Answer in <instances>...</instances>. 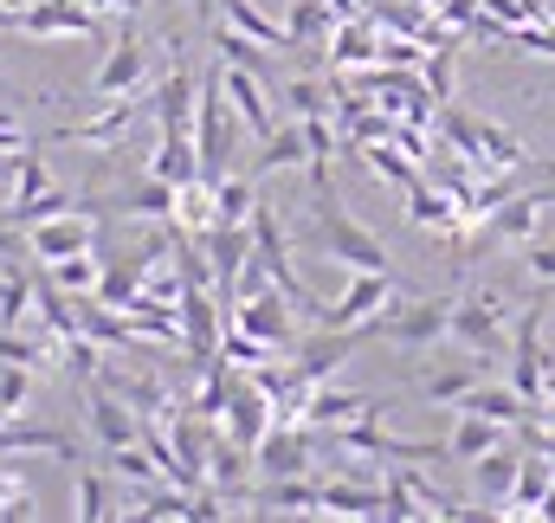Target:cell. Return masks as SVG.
Listing matches in <instances>:
<instances>
[{
    "mask_svg": "<svg viewBox=\"0 0 555 523\" xmlns=\"http://www.w3.org/2000/svg\"><path fill=\"white\" fill-rule=\"evenodd\" d=\"M310 188H317V253H323V259L349 265V271H395V265H388V246H382L362 220L343 214V201H336L330 181H310Z\"/></svg>",
    "mask_w": 555,
    "mask_h": 523,
    "instance_id": "6da1fadb",
    "label": "cell"
},
{
    "mask_svg": "<svg viewBox=\"0 0 555 523\" xmlns=\"http://www.w3.org/2000/svg\"><path fill=\"white\" fill-rule=\"evenodd\" d=\"M369 336H388L401 349H433L439 336H452V297H395L369 323Z\"/></svg>",
    "mask_w": 555,
    "mask_h": 523,
    "instance_id": "7a4b0ae2",
    "label": "cell"
},
{
    "mask_svg": "<svg viewBox=\"0 0 555 523\" xmlns=\"http://www.w3.org/2000/svg\"><path fill=\"white\" fill-rule=\"evenodd\" d=\"M452 343H459L465 356H504V349H511L504 297H498V291H472V297H452Z\"/></svg>",
    "mask_w": 555,
    "mask_h": 523,
    "instance_id": "3957f363",
    "label": "cell"
},
{
    "mask_svg": "<svg viewBox=\"0 0 555 523\" xmlns=\"http://www.w3.org/2000/svg\"><path fill=\"white\" fill-rule=\"evenodd\" d=\"M7 26L26 39H104V13L91 0H33Z\"/></svg>",
    "mask_w": 555,
    "mask_h": 523,
    "instance_id": "277c9868",
    "label": "cell"
},
{
    "mask_svg": "<svg viewBox=\"0 0 555 523\" xmlns=\"http://www.w3.org/2000/svg\"><path fill=\"white\" fill-rule=\"evenodd\" d=\"M395 304V271H356L330 304H323V317L317 323H336V330H369L382 310Z\"/></svg>",
    "mask_w": 555,
    "mask_h": 523,
    "instance_id": "5b68a950",
    "label": "cell"
},
{
    "mask_svg": "<svg viewBox=\"0 0 555 523\" xmlns=\"http://www.w3.org/2000/svg\"><path fill=\"white\" fill-rule=\"evenodd\" d=\"M20 240H26V253L39 265L91 253V246H98V207H72V214H52V220H39V227H20Z\"/></svg>",
    "mask_w": 555,
    "mask_h": 523,
    "instance_id": "8992f818",
    "label": "cell"
},
{
    "mask_svg": "<svg viewBox=\"0 0 555 523\" xmlns=\"http://www.w3.org/2000/svg\"><path fill=\"white\" fill-rule=\"evenodd\" d=\"M362 343H369V330H336V323H317V330L297 343L291 375H297L304 388H317V382H330V375L349 362V349H362Z\"/></svg>",
    "mask_w": 555,
    "mask_h": 523,
    "instance_id": "52a82bcc",
    "label": "cell"
},
{
    "mask_svg": "<svg viewBox=\"0 0 555 523\" xmlns=\"http://www.w3.org/2000/svg\"><path fill=\"white\" fill-rule=\"evenodd\" d=\"M240 330H253L266 349H297V310H291V297L284 291H259V297H240L233 310H227Z\"/></svg>",
    "mask_w": 555,
    "mask_h": 523,
    "instance_id": "ba28073f",
    "label": "cell"
},
{
    "mask_svg": "<svg viewBox=\"0 0 555 523\" xmlns=\"http://www.w3.org/2000/svg\"><path fill=\"white\" fill-rule=\"evenodd\" d=\"M310 446H317V426H304V420H272L266 439L253 446V459H259L266 479H297V472L310 465Z\"/></svg>",
    "mask_w": 555,
    "mask_h": 523,
    "instance_id": "9c48e42d",
    "label": "cell"
},
{
    "mask_svg": "<svg viewBox=\"0 0 555 523\" xmlns=\"http://www.w3.org/2000/svg\"><path fill=\"white\" fill-rule=\"evenodd\" d=\"M388 407L375 400V394H356V388H330V382H317V388L304 394V426H317V433H330V426H349V420H382Z\"/></svg>",
    "mask_w": 555,
    "mask_h": 523,
    "instance_id": "30bf717a",
    "label": "cell"
},
{
    "mask_svg": "<svg viewBox=\"0 0 555 523\" xmlns=\"http://www.w3.org/2000/svg\"><path fill=\"white\" fill-rule=\"evenodd\" d=\"M194 111H201V78L188 72V59H175L168 78L155 85V124L162 136H194Z\"/></svg>",
    "mask_w": 555,
    "mask_h": 523,
    "instance_id": "8fae6325",
    "label": "cell"
},
{
    "mask_svg": "<svg viewBox=\"0 0 555 523\" xmlns=\"http://www.w3.org/2000/svg\"><path fill=\"white\" fill-rule=\"evenodd\" d=\"M220 85H227V104L240 111V124L266 142V136L278 130V117H272V85H266V78H253L246 65H227V59H220Z\"/></svg>",
    "mask_w": 555,
    "mask_h": 523,
    "instance_id": "7c38bea8",
    "label": "cell"
},
{
    "mask_svg": "<svg viewBox=\"0 0 555 523\" xmlns=\"http://www.w3.org/2000/svg\"><path fill=\"white\" fill-rule=\"evenodd\" d=\"M253 446H240L233 433H214V446H207V485L227 498V505H240V498H253Z\"/></svg>",
    "mask_w": 555,
    "mask_h": 523,
    "instance_id": "4fadbf2b",
    "label": "cell"
},
{
    "mask_svg": "<svg viewBox=\"0 0 555 523\" xmlns=\"http://www.w3.org/2000/svg\"><path fill=\"white\" fill-rule=\"evenodd\" d=\"M142 78H149V59H142V39L137 33H124L111 52H104V65L91 72V98L98 104H111V98H130Z\"/></svg>",
    "mask_w": 555,
    "mask_h": 523,
    "instance_id": "5bb4252c",
    "label": "cell"
},
{
    "mask_svg": "<svg viewBox=\"0 0 555 523\" xmlns=\"http://www.w3.org/2000/svg\"><path fill=\"white\" fill-rule=\"evenodd\" d=\"M85 420H91V433L117 452V446H130V439H142V413L124 400V394H111V388H98L91 382V400H85Z\"/></svg>",
    "mask_w": 555,
    "mask_h": 523,
    "instance_id": "9a60e30c",
    "label": "cell"
},
{
    "mask_svg": "<svg viewBox=\"0 0 555 523\" xmlns=\"http://www.w3.org/2000/svg\"><path fill=\"white\" fill-rule=\"evenodd\" d=\"M330 59H336V72L375 65V59H382V33H375V20H362V13H343V26L330 33Z\"/></svg>",
    "mask_w": 555,
    "mask_h": 523,
    "instance_id": "2e32d148",
    "label": "cell"
},
{
    "mask_svg": "<svg viewBox=\"0 0 555 523\" xmlns=\"http://www.w3.org/2000/svg\"><path fill=\"white\" fill-rule=\"evenodd\" d=\"M504 439H511V426H504V420H485V413H465V407H459V426H452V439H446V459L472 465V459L498 452Z\"/></svg>",
    "mask_w": 555,
    "mask_h": 523,
    "instance_id": "e0dca14e",
    "label": "cell"
},
{
    "mask_svg": "<svg viewBox=\"0 0 555 523\" xmlns=\"http://www.w3.org/2000/svg\"><path fill=\"white\" fill-rule=\"evenodd\" d=\"M13 452H52V459H85V446L65 433V426H20V420H7L0 426V459H13Z\"/></svg>",
    "mask_w": 555,
    "mask_h": 523,
    "instance_id": "ac0fdd59",
    "label": "cell"
},
{
    "mask_svg": "<svg viewBox=\"0 0 555 523\" xmlns=\"http://www.w3.org/2000/svg\"><path fill=\"white\" fill-rule=\"evenodd\" d=\"M517 465H524V452H511V446H498V452H485V459H472V485H478V498L504 518V505H511V485H517Z\"/></svg>",
    "mask_w": 555,
    "mask_h": 523,
    "instance_id": "d6986e66",
    "label": "cell"
},
{
    "mask_svg": "<svg viewBox=\"0 0 555 523\" xmlns=\"http://www.w3.org/2000/svg\"><path fill=\"white\" fill-rule=\"evenodd\" d=\"M246 505H259V511H317L323 518V485H310L304 472L297 479H266V485H253Z\"/></svg>",
    "mask_w": 555,
    "mask_h": 523,
    "instance_id": "ffe728a7",
    "label": "cell"
},
{
    "mask_svg": "<svg viewBox=\"0 0 555 523\" xmlns=\"http://www.w3.org/2000/svg\"><path fill=\"white\" fill-rule=\"evenodd\" d=\"M550 485H555L550 452H530V459L517 465V485H511V505H504V518H537V505L550 498Z\"/></svg>",
    "mask_w": 555,
    "mask_h": 523,
    "instance_id": "44dd1931",
    "label": "cell"
},
{
    "mask_svg": "<svg viewBox=\"0 0 555 523\" xmlns=\"http://www.w3.org/2000/svg\"><path fill=\"white\" fill-rule=\"evenodd\" d=\"M278 168H310V124H304V117L266 136V149H259V181L278 175Z\"/></svg>",
    "mask_w": 555,
    "mask_h": 523,
    "instance_id": "7402d4cb",
    "label": "cell"
},
{
    "mask_svg": "<svg viewBox=\"0 0 555 523\" xmlns=\"http://www.w3.org/2000/svg\"><path fill=\"white\" fill-rule=\"evenodd\" d=\"M33 297H39V271H26L20 259H7L0 265V330H20L26 310H33Z\"/></svg>",
    "mask_w": 555,
    "mask_h": 523,
    "instance_id": "603a6c76",
    "label": "cell"
},
{
    "mask_svg": "<svg viewBox=\"0 0 555 523\" xmlns=\"http://www.w3.org/2000/svg\"><path fill=\"white\" fill-rule=\"evenodd\" d=\"M220 26H240V33H253L259 46H272V52H291L297 39H291V26L284 20H266L253 0H220Z\"/></svg>",
    "mask_w": 555,
    "mask_h": 523,
    "instance_id": "cb8c5ba5",
    "label": "cell"
},
{
    "mask_svg": "<svg viewBox=\"0 0 555 523\" xmlns=\"http://www.w3.org/2000/svg\"><path fill=\"white\" fill-rule=\"evenodd\" d=\"M214 46H220V59H227V65H246L253 78H266V85H272V98H278V85H284V78L272 72V59L259 52V39H253V33H240V26H214Z\"/></svg>",
    "mask_w": 555,
    "mask_h": 523,
    "instance_id": "d4e9b609",
    "label": "cell"
},
{
    "mask_svg": "<svg viewBox=\"0 0 555 523\" xmlns=\"http://www.w3.org/2000/svg\"><path fill=\"white\" fill-rule=\"evenodd\" d=\"M130 124H137V91H130V98H111L104 117H91V124H65L59 142H117Z\"/></svg>",
    "mask_w": 555,
    "mask_h": 523,
    "instance_id": "484cf974",
    "label": "cell"
},
{
    "mask_svg": "<svg viewBox=\"0 0 555 523\" xmlns=\"http://www.w3.org/2000/svg\"><path fill=\"white\" fill-rule=\"evenodd\" d=\"M323 518H382V485L330 479V485H323Z\"/></svg>",
    "mask_w": 555,
    "mask_h": 523,
    "instance_id": "4316f807",
    "label": "cell"
},
{
    "mask_svg": "<svg viewBox=\"0 0 555 523\" xmlns=\"http://www.w3.org/2000/svg\"><path fill=\"white\" fill-rule=\"evenodd\" d=\"M149 175H162V181H175V188L201 181V149H194V136H162V149H155Z\"/></svg>",
    "mask_w": 555,
    "mask_h": 523,
    "instance_id": "83f0119b",
    "label": "cell"
},
{
    "mask_svg": "<svg viewBox=\"0 0 555 523\" xmlns=\"http://www.w3.org/2000/svg\"><path fill=\"white\" fill-rule=\"evenodd\" d=\"M52 284L59 291H72V297H85V291H98V278H104V253L91 246V253H72V259H52Z\"/></svg>",
    "mask_w": 555,
    "mask_h": 523,
    "instance_id": "f1b7e54d",
    "label": "cell"
},
{
    "mask_svg": "<svg viewBox=\"0 0 555 523\" xmlns=\"http://www.w3.org/2000/svg\"><path fill=\"white\" fill-rule=\"evenodd\" d=\"M478 382H485V375H478L472 362H452V369H433V375L420 382V394H426L433 407H459V400L478 388Z\"/></svg>",
    "mask_w": 555,
    "mask_h": 523,
    "instance_id": "f546056e",
    "label": "cell"
},
{
    "mask_svg": "<svg viewBox=\"0 0 555 523\" xmlns=\"http://www.w3.org/2000/svg\"><path fill=\"white\" fill-rule=\"evenodd\" d=\"M124 214L130 220H175V181H162V175H149L142 188H130V201H124Z\"/></svg>",
    "mask_w": 555,
    "mask_h": 523,
    "instance_id": "4dcf8cb0",
    "label": "cell"
},
{
    "mask_svg": "<svg viewBox=\"0 0 555 523\" xmlns=\"http://www.w3.org/2000/svg\"><path fill=\"white\" fill-rule=\"evenodd\" d=\"M214 207H220V220H253V207H259V175H220V181H214Z\"/></svg>",
    "mask_w": 555,
    "mask_h": 523,
    "instance_id": "1f68e13d",
    "label": "cell"
},
{
    "mask_svg": "<svg viewBox=\"0 0 555 523\" xmlns=\"http://www.w3.org/2000/svg\"><path fill=\"white\" fill-rule=\"evenodd\" d=\"M72 207H85V201H78V194H65V188H46V194H33V201H13L0 220H7V227H39V220L72 214Z\"/></svg>",
    "mask_w": 555,
    "mask_h": 523,
    "instance_id": "d6a6232c",
    "label": "cell"
},
{
    "mask_svg": "<svg viewBox=\"0 0 555 523\" xmlns=\"http://www.w3.org/2000/svg\"><path fill=\"white\" fill-rule=\"evenodd\" d=\"M356 155H362L382 181H395V188H414V181H420V175H414V155H408V149L395 155V142H362Z\"/></svg>",
    "mask_w": 555,
    "mask_h": 523,
    "instance_id": "836d02e7",
    "label": "cell"
},
{
    "mask_svg": "<svg viewBox=\"0 0 555 523\" xmlns=\"http://www.w3.org/2000/svg\"><path fill=\"white\" fill-rule=\"evenodd\" d=\"M33 375H39V369H26V362H0V426L26 413V400H33Z\"/></svg>",
    "mask_w": 555,
    "mask_h": 523,
    "instance_id": "e575fe53",
    "label": "cell"
},
{
    "mask_svg": "<svg viewBox=\"0 0 555 523\" xmlns=\"http://www.w3.org/2000/svg\"><path fill=\"white\" fill-rule=\"evenodd\" d=\"M278 98L291 104V117H336V104H330V91H323L317 78H284Z\"/></svg>",
    "mask_w": 555,
    "mask_h": 523,
    "instance_id": "d590c367",
    "label": "cell"
},
{
    "mask_svg": "<svg viewBox=\"0 0 555 523\" xmlns=\"http://www.w3.org/2000/svg\"><path fill=\"white\" fill-rule=\"evenodd\" d=\"M46 188H52V175H46L39 149L26 142V149L13 155V188H7V207H13V201H33V194H46Z\"/></svg>",
    "mask_w": 555,
    "mask_h": 523,
    "instance_id": "8d00e7d4",
    "label": "cell"
},
{
    "mask_svg": "<svg viewBox=\"0 0 555 523\" xmlns=\"http://www.w3.org/2000/svg\"><path fill=\"white\" fill-rule=\"evenodd\" d=\"M0 362H26V369H52V362H65V349H59V343H26V336H13V330H0Z\"/></svg>",
    "mask_w": 555,
    "mask_h": 523,
    "instance_id": "74e56055",
    "label": "cell"
},
{
    "mask_svg": "<svg viewBox=\"0 0 555 523\" xmlns=\"http://www.w3.org/2000/svg\"><path fill=\"white\" fill-rule=\"evenodd\" d=\"M72 518H85V523L117 518V511H111V492H104V479H98V472H78V511H72Z\"/></svg>",
    "mask_w": 555,
    "mask_h": 523,
    "instance_id": "f35d334b",
    "label": "cell"
},
{
    "mask_svg": "<svg viewBox=\"0 0 555 523\" xmlns=\"http://www.w3.org/2000/svg\"><path fill=\"white\" fill-rule=\"evenodd\" d=\"M452 52H459V46H439L433 59H420V78H426V91H433L439 104L452 98Z\"/></svg>",
    "mask_w": 555,
    "mask_h": 523,
    "instance_id": "ab89813d",
    "label": "cell"
},
{
    "mask_svg": "<svg viewBox=\"0 0 555 523\" xmlns=\"http://www.w3.org/2000/svg\"><path fill=\"white\" fill-rule=\"evenodd\" d=\"M0 518H39V498L13 472H0Z\"/></svg>",
    "mask_w": 555,
    "mask_h": 523,
    "instance_id": "60d3db41",
    "label": "cell"
},
{
    "mask_svg": "<svg viewBox=\"0 0 555 523\" xmlns=\"http://www.w3.org/2000/svg\"><path fill=\"white\" fill-rule=\"evenodd\" d=\"M524 271H530L543 291H555V240H530V246H524Z\"/></svg>",
    "mask_w": 555,
    "mask_h": 523,
    "instance_id": "b9f144b4",
    "label": "cell"
},
{
    "mask_svg": "<svg viewBox=\"0 0 555 523\" xmlns=\"http://www.w3.org/2000/svg\"><path fill=\"white\" fill-rule=\"evenodd\" d=\"M91 7H98V13H142L149 0H91Z\"/></svg>",
    "mask_w": 555,
    "mask_h": 523,
    "instance_id": "7bdbcfd3",
    "label": "cell"
},
{
    "mask_svg": "<svg viewBox=\"0 0 555 523\" xmlns=\"http://www.w3.org/2000/svg\"><path fill=\"white\" fill-rule=\"evenodd\" d=\"M194 7H201V20H214V7H220V0H194Z\"/></svg>",
    "mask_w": 555,
    "mask_h": 523,
    "instance_id": "ee69618b",
    "label": "cell"
},
{
    "mask_svg": "<svg viewBox=\"0 0 555 523\" xmlns=\"http://www.w3.org/2000/svg\"><path fill=\"white\" fill-rule=\"evenodd\" d=\"M426 7H439V0H426Z\"/></svg>",
    "mask_w": 555,
    "mask_h": 523,
    "instance_id": "f6af8a7d",
    "label": "cell"
}]
</instances>
